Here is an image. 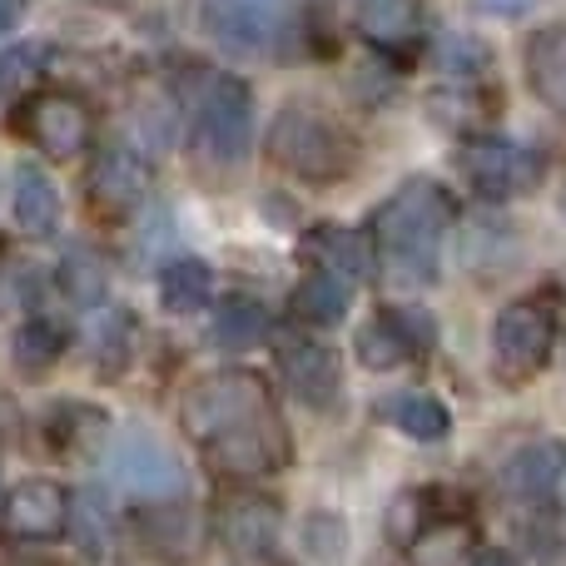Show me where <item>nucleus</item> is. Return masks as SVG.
I'll return each instance as SVG.
<instances>
[{
    "mask_svg": "<svg viewBox=\"0 0 566 566\" xmlns=\"http://www.w3.org/2000/svg\"><path fill=\"white\" fill-rule=\"evenodd\" d=\"M179 418H185V432L199 448V458H205L219 478H234V482L274 478L293 458L289 422H283L274 392L249 368L205 373V378L185 392Z\"/></svg>",
    "mask_w": 566,
    "mask_h": 566,
    "instance_id": "nucleus-1",
    "label": "nucleus"
},
{
    "mask_svg": "<svg viewBox=\"0 0 566 566\" xmlns=\"http://www.w3.org/2000/svg\"><path fill=\"white\" fill-rule=\"evenodd\" d=\"M452 205L442 185L432 179H408L388 205L378 209L373 244H378V269L388 283L402 289H428L442 274V244H448Z\"/></svg>",
    "mask_w": 566,
    "mask_h": 566,
    "instance_id": "nucleus-2",
    "label": "nucleus"
},
{
    "mask_svg": "<svg viewBox=\"0 0 566 566\" xmlns=\"http://www.w3.org/2000/svg\"><path fill=\"white\" fill-rule=\"evenodd\" d=\"M269 159L303 185H333L353 169L358 145L318 105H283L279 119L269 125Z\"/></svg>",
    "mask_w": 566,
    "mask_h": 566,
    "instance_id": "nucleus-3",
    "label": "nucleus"
},
{
    "mask_svg": "<svg viewBox=\"0 0 566 566\" xmlns=\"http://www.w3.org/2000/svg\"><path fill=\"white\" fill-rule=\"evenodd\" d=\"M557 343V293L537 289L527 298H512L492 323V373L507 388L532 382L552 358Z\"/></svg>",
    "mask_w": 566,
    "mask_h": 566,
    "instance_id": "nucleus-4",
    "label": "nucleus"
},
{
    "mask_svg": "<svg viewBox=\"0 0 566 566\" xmlns=\"http://www.w3.org/2000/svg\"><path fill=\"white\" fill-rule=\"evenodd\" d=\"M254 145V95L244 80L219 75L199 95L195 109V149L209 165H239Z\"/></svg>",
    "mask_w": 566,
    "mask_h": 566,
    "instance_id": "nucleus-5",
    "label": "nucleus"
},
{
    "mask_svg": "<svg viewBox=\"0 0 566 566\" xmlns=\"http://www.w3.org/2000/svg\"><path fill=\"white\" fill-rule=\"evenodd\" d=\"M105 478L149 502H169L189 488V472L175 458V448L149 438L145 428H125L119 438L105 442Z\"/></svg>",
    "mask_w": 566,
    "mask_h": 566,
    "instance_id": "nucleus-6",
    "label": "nucleus"
},
{
    "mask_svg": "<svg viewBox=\"0 0 566 566\" xmlns=\"http://www.w3.org/2000/svg\"><path fill=\"white\" fill-rule=\"evenodd\" d=\"M214 527L234 566H289L279 547V532H283L279 502L264 497V492H249V488L224 492L214 507Z\"/></svg>",
    "mask_w": 566,
    "mask_h": 566,
    "instance_id": "nucleus-7",
    "label": "nucleus"
},
{
    "mask_svg": "<svg viewBox=\"0 0 566 566\" xmlns=\"http://www.w3.org/2000/svg\"><path fill=\"white\" fill-rule=\"evenodd\" d=\"M15 129L50 159H70L85 155L95 145V115L75 90H35V95L20 105Z\"/></svg>",
    "mask_w": 566,
    "mask_h": 566,
    "instance_id": "nucleus-8",
    "label": "nucleus"
},
{
    "mask_svg": "<svg viewBox=\"0 0 566 566\" xmlns=\"http://www.w3.org/2000/svg\"><path fill=\"white\" fill-rule=\"evenodd\" d=\"M458 165L482 199L527 195V189H537V179H542V155L532 145L507 139V135H472L468 145H462Z\"/></svg>",
    "mask_w": 566,
    "mask_h": 566,
    "instance_id": "nucleus-9",
    "label": "nucleus"
},
{
    "mask_svg": "<svg viewBox=\"0 0 566 566\" xmlns=\"http://www.w3.org/2000/svg\"><path fill=\"white\" fill-rule=\"evenodd\" d=\"M432 338H438V323L422 308H378L368 323H358L353 353H358L363 368L388 373V368L412 363L422 348H432Z\"/></svg>",
    "mask_w": 566,
    "mask_h": 566,
    "instance_id": "nucleus-10",
    "label": "nucleus"
},
{
    "mask_svg": "<svg viewBox=\"0 0 566 566\" xmlns=\"http://www.w3.org/2000/svg\"><path fill=\"white\" fill-rule=\"evenodd\" d=\"M85 189H90V205H95L99 219L135 214L149 195V159L139 155L135 145H125V139H109V145H99L95 159H90Z\"/></svg>",
    "mask_w": 566,
    "mask_h": 566,
    "instance_id": "nucleus-11",
    "label": "nucleus"
},
{
    "mask_svg": "<svg viewBox=\"0 0 566 566\" xmlns=\"http://www.w3.org/2000/svg\"><path fill=\"white\" fill-rule=\"evenodd\" d=\"M70 492L50 478H30L10 488L6 507H0V532L10 542H60L70 532Z\"/></svg>",
    "mask_w": 566,
    "mask_h": 566,
    "instance_id": "nucleus-12",
    "label": "nucleus"
},
{
    "mask_svg": "<svg viewBox=\"0 0 566 566\" xmlns=\"http://www.w3.org/2000/svg\"><path fill=\"white\" fill-rule=\"evenodd\" d=\"M274 358L283 382L293 388V398L308 402V408H333L343 388V363L328 343L303 338V333H279L274 338Z\"/></svg>",
    "mask_w": 566,
    "mask_h": 566,
    "instance_id": "nucleus-13",
    "label": "nucleus"
},
{
    "mask_svg": "<svg viewBox=\"0 0 566 566\" xmlns=\"http://www.w3.org/2000/svg\"><path fill=\"white\" fill-rule=\"evenodd\" d=\"M283 6L289 0H205V30L224 50L259 55V50L274 45L283 25Z\"/></svg>",
    "mask_w": 566,
    "mask_h": 566,
    "instance_id": "nucleus-14",
    "label": "nucleus"
},
{
    "mask_svg": "<svg viewBox=\"0 0 566 566\" xmlns=\"http://www.w3.org/2000/svg\"><path fill=\"white\" fill-rule=\"evenodd\" d=\"M502 482H507L512 497L542 502L566 482V442L562 438H537L527 448H517L502 468Z\"/></svg>",
    "mask_w": 566,
    "mask_h": 566,
    "instance_id": "nucleus-15",
    "label": "nucleus"
},
{
    "mask_svg": "<svg viewBox=\"0 0 566 566\" xmlns=\"http://www.w3.org/2000/svg\"><path fill=\"white\" fill-rule=\"evenodd\" d=\"M527 85L537 99H547V109L566 119V20L527 40Z\"/></svg>",
    "mask_w": 566,
    "mask_h": 566,
    "instance_id": "nucleus-16",
    "label": "nucleus"
},
{
    "mask_svg": "<svg viewBox=\"0 0 566 566\" xmlns=\"http://www.w3.org/2000/svg\"><path fill=\"white\" fill-rule=\"evenodd\" d=\"M15 224L35 239L55 234V224H60V189L40 165L15 169Z\"/></svg>",
    "mask_w": 566,
    "mask_h": 566,
    "instance_id": "nucleus-17",
    "label": "nucleus"
},
{
    "mask_svg": "<svg viewBox=\"0 0 566 566\" xmlns=\"http://www.w3.org/2000/svg\"><path fill=\"white\" fill-rule=\"evenodd\" d=\"M358 30L378 50H402L422 35V10L412 0H363Z\"/></svg>",
    "mask_w": 566,
    "mask_h": 566,
    "instance_id": "nucleus-18",
    "label": "nucleus"
},
{
    "mask_svg": "<svg viewBox=\"0 0 566 566\" xmlns=\"http://www.w3.org/2000/svg\"><path fill=\"white\" fill-rule=\"evenodd\" d=\"M382 418L398 432H408L412 442H442L452 432V412L432 392H398V398L382 402Z\"/></svg>",
    "mask_w": 566,
    "mask_h": 566,
    "instance_id": "nucleus-19",
    "label": "nucleus"
},
{
    "mask_svg": "<svg viewBox=\"0 0 566 566\" xmlns=\"http://www.w3.org/2000/svg\"><path fill=\"white\" fill-rule=\"evenodd\" d=\"M214 298V274L205 259H175L159 269V303L169 313H199Z\"/></svg>",
    "mask_w": 566,
    "mask_h": 566,
    "instance_id": "nucleus-20",
    "label": "nucleus"
},
{
    "mask_svg": "<svg viewBox=\"0 0 566 566\" xmlns=\"http://www.w3.org/2000/svg\"><path fill=\"white\" fill-rule=\"evenodd\" d=\"M293 308H298V318L318 323V328H333V323L348 318V283L338 274H308L298 283V293H293Z\"/></svg>",
    "mask_w": 566,
    "mask_h": 566,
    "instance_id": "nucleus-21",
    "label": "nucleus"
},
{
    "mask_svg": "<svg viewBox=\"0 0 566 566\" xmlns=\"http://www.w3.org/2000/svg\"><path fill=\"white\" fill-rule=\"evenodd\" d=\"M264 333H269L264 303H254V298H224L219 303V313H214V343L219 348H229V353L254 348V343H264Z\"/></svg>",
    "mask_w": 566,
    "mask_h": 566,
    "instance_id": "nucleus-22",
    "label": "nucleus"
},
{
    "mask_svg": "<svg viewBox=\"0 0 566 566\" xmlns=\"http://www.w3.org/2000/svg\"><path fill=\"white\" fill-rule=\"evenodd\" d=\"M318 254H323V274H348L353 279H363L373 269V254H368V244H363L358 234H348V229H338V224H323L318 229Z\"/></svg>",
    "mask_w": 566,
    "mask_h": 566,
    "instance_id": "nucleus-23",
    "label": "nucleus"
},
{
    "mask_svg": "<svg viewBox=\"0 0 566 566\" xmlns=\"http://www.w3.org/2000/svg\"><path fill=\"white\" fill-rule=\"evenodd\" d=\"M65 353V328L55 318H30L25 328L15 333V363L20 373H45L50 363H60Z\"/></svg>",
    "mask_w": 566,
    "mask_h": 566,
    "instance_id": "nucleus-24",
    "label": "nucleus"
},
{
    "mask_svg": "<svg viewBox=\"0 0 566 566\" xmlns=\"http://www.w3.org/2000/svg\"><path fill=\"white\" fill-rule=\"evenodd\" d=\"M70 537H75V547L85 552L90 562H99L109 552V512H105V502H99V492H80V497L70 502Z\"/></svg>",
    "mask_w": 566,
    "mask_h": 566,
    "instance_id": "nucleus-25",
    "label": "nucleus"
},
{
    "mask_svg": "<svg viewBox=\"0 0 566 566\" xmlns=\"http://www.w3.org/2000/svg\"><path fill=\"white\" fill-rule=\"evenodd\" d=\"M145 542L155 552H165V557H189L195 552V517H189L185 507H155L145 512Z\"/></svg>",
    "mask_w": 566,
    "mask_h": 566,
    "instance_id": "nucleus-26",
    "label": "nucleus"
},
{
    "mask_svg": "<svg viewBox=\"0 0 566 566\" xmlns=\"http://www.w3.org/2000/svg\"><path fill=\"white\" fill-rule=\"evenodd\" d=\"M60 283H65L70 303H80V308H95V303L105 298V269H99V259L90 254V249H70L65 269H60Z\"/></svg>",
    "mask_w": 566,
    "mask_h": 566,
    "instance_id": "nucleus-27",
    "label": "nucleus"
},
{
    "mask_svg": "<svg viewBox=\"0 0 566 566\" xmlns=\"http://www.w3.org/2000/svg\"><path fill=\"white\" fill-rule=\"evenodd\" d=\"M45 55H50V50L40 45V40H30V45H10V50H0V99L15 95V90H25L30 80L40 75Z\"/></svg>",
    "mask_w": 566,
    "mask_h": 566,
    "instance_id": "nucleus-28",
    "label": "nucleus"
},
{
    "mask_svg": "<svg viewBox=\"0 0 566 566\" xmlns=\"http://www.w3.org/2000/svg\"><path fill=\"white\" fill-rule=\"evenodd\" d=\"M338 542H343V527L328 517V512L308 522V547H313V557H318V562H333V557H338Z\"/></svg>",
    "mask_w": 566,
    "mask_h": 566,
    "instance_id": "nucleus-29",
    "label": "nucleus"
},
{
    "mask_svg": "<svg viewBox=\"0 0 566 566\" xmlns=\"http://www.w3.org/2000/svg\"><path fill=\"white\" fill-rule=\"evenodd\" d=\"M15 428H20V412H15V402H10V398H0V438H15Z\"/></svg>",
    "mask_w": 566,
    "mask_h": 566,
    "instance_id": "nucleus-30",
    "label": "nucleus"
},
{
    "mask_svg": "<svg viewBox=\"0 0 566 566\" xmlns=\"http://www.w3.org/2000/svg\"><path fill=\"white\" fill-rule=\"evenodd\" d=\"M472 566H522V562L512 557V552H497V547H488V552H478V557H472Z\"/></svg>",
    "mask_w": 566,
    "mask_h": 566,
    "instance_id": "nucleus-31",
    "label": "nucleus"
},
{
    "mask_svg": "<svg viewBox=\"0 0 566 566\" xmlns=\"http://www.w3.org/2000/svg\"><path fill=\"white\" fill-rule=\"evenodd\" d=\"M478 6L497 10V15H522V10H527V6H532V0H478Z\"/></svg>",
    "mask_w": 566,
    "mask_h": 566,
    "instance_id": "nucleus-32",
    "label": "nucleus"
},
{
    "mask_svg": "<svg viewBox=\"0 0 566 566\" xmlns=\"http://www.w3.org/2000/svg\"><path fill=\"white\" fill-rule=\"evenodd\" d=\"M10 20H15V0H0V30H6Z\"/></svg>",
    "mask_w": 566,
    "mask_h": 566,
    "instance_id": "nucleus-33",
    "label": "nucleus"
},
{
    "mask_svg": "<svg viewBox=\"0 0 566 566\" xmlns=\"http://www.w3.org/2000/svg\"><path fill=\"white\" fill-rule=\"evenodd\" d=\"M90 6H129V0H90Z\"/></svg>",
    "mask_w": 566,
    "mask_h": 566,
    "instance_id": "nucleus-34",
    "label": "nucleus"
},
{
    "mask_svg": "<svg viewBox=\"0 0 566 566\" xmlns=\"http://www.w3.org/2000/svg\"><path fill=\"white\" fill-rule=\"evenodd\" d=\"M562 209H566V199H562Z\"/></svg>",
    "mask_w": 566,
    "mask_h": 566,
    "instance_id": "nucleus-35",
    "label": "nucleus"
}]
</instances>
